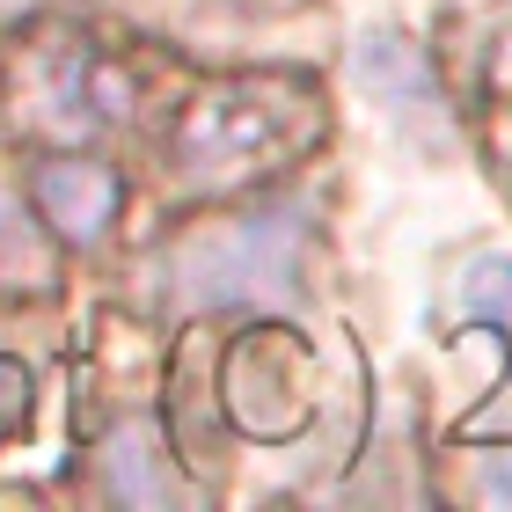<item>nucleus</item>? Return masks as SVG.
I'll use <instances>...</instances> for the list:
<instances>
[{
    "instance_id": "9d476101",
    "label": "nucleus",
    "mask_w": 512,
    "mask_h": 512,
    "mask_svg": "<svg viewBox=\"0 0 512 512\" xmlns=\"http://www.w3.org/2000/svg\"><path fill=\"white\" fill-rule=\"evenodd\" d=\"M22 8H37V0H0V15H22Z\"/></svg>"
},
{
    "instance_id": "1a4fd4ad",
    "label": "nucleus",
    "mask_w": 512,
    "mask_h": 512,
    "mask_svg": "<svg viewBox=\"0 0 512 512\" xmlns=\"http://www.w3.org/2000/svg\"><path fill=\"white\" fill-rule=\"evenodd\" d=\"M483 498H498V505H512V454H498L491 469H483Z\"/></svg>"
},
{
    "instance_id": "423d86ee",
    "label": "nucleus",
    "mask_w": 512,
    "mask_h": 512,
    "mask_svg": "<svg viewBox=\"0 0 512 512\" xmlns=\"http://www.w3.org/2000/svg\"><path fill=\"white\" fill-rule=\"evenodd\" d=\"M103 483H110V498H125V505H169V498H176V469H169L161 432L147 425V417H132V425L110 432V447H103Z\"/></svg>"
},
{
    "instance_id": "7ed1b4c3",
    "label": "nucleus",
    "mask_w": 512,
    "mask_h": 512,
    "mask_svg": "<svg viewBox=\"0 0 512 512\" xmlns=\"http://www.w3.org/2000/svg\"><path fill=\"white\" fill-rule=\"evenodd\" d=\"M15 103L30 110L37 132L52 139H88L103 125H125L132 110V88L125 74L110 66L88 37H59V44H37L15 74Z\"/></svg>"
},
{
    "instance_id": "f257e3e1",
    "label": "nucleus",
    "mask_w": 512,
    "mask_h": 512,
    "mask_svg": "<svg viewBox=\"0 0 512 512\" xmlns=\"http://www.w3.org/2000/svg\"><path fill=\"white\" fill-rule=\"evenodd\" d=\"M322 103L293 81H227L183 110L169 161L191 191H235L249 176L286 169L300 147H315Z\"/></svg>"
},
{
    "instance_id": "0eeeda50",
    "label": "nucleus",
    "mask_w": 512,
    "mask_h": 512,
    "mask_svg": "<svg viewBox=\"0 0 512 512\" xmlns=\"http://www.w3.org/2000/svg\"><path fill=\"white\" fill-rule=\"evenodd\" d=\"M461 315L469 322H498V330H512V264H476L469 278H461ZM512 344V337H505Z\"/></svg>"
},
{
    "instance_id": "6e6552de",
    "label": "nucleus",
    "mask_w": 512,
    "mask_h": 512,
    "mask_svg": "<svg viewBox=\"0 0 512 512\" xmlns=\"http://www.w3.org/2000/svg\"><path fill=\"white\" fill-rule=\"evenodd\" d=\"M30 410H37V381H30V366H22L15 352H0V447L30 425Z\"/></svg>"
},
{
    "instance_id": "20e7f679",
    "label": "nucleus",
    "mask_w": 512,
    "mask_h": 512,
    "mask_svg": "<svg viewBox=\"0 0 512 512\" xmlns=\"http://www.w3.org/2000/svg\"><path fill=\"white\" fill-rule=\"evenodd\" d=\"M30 191H37V213L59 242H103V227L125 205V183L110 161H44L30 176Z\"/></svg>"
},
{
    "instance_id": "39448f33",
    "label": "nucleus",
    "mask_w": 512,
    "mask_h": 512,
    "mask_svg": "<svg viewBox=\"0 0 512 512\" xmlns=\"http://www.w3.org/2000/svg\"><path fill=\"white\" fill-rule=\"evenodd\" d=\"M359 81L388 118H439V88H432V66L410 52V37H366L359 52Z\"/></svg>"
},
{
    "instance_id": "f03ea898",
    "label": "nucleus",
    "mask_w": 512,
    "mask_h": 512,
    "mask_svg": "<svg viewBox=\"0 0 512 512\" xmlns=\"http://www.w3.org/2000/svg\"><path fill=\"white\" fill-rule=\"evenodd\" d=\"M308 213H249L213 220L161 256V300L169 308H286L300 293Z\"/></svg>"
}]
</instances>
